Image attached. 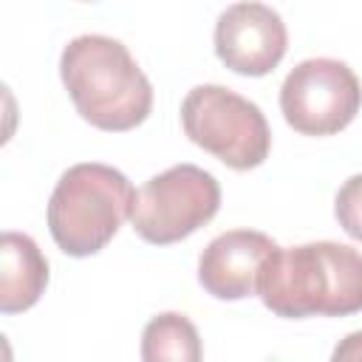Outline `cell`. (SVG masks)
Wrapping results in <instances>:
<instances>
[{"instance_id": "obj_1", "label": "cell", "mask_w": 362, "mask_h": 362, "mask_svg": "<svg viewBox=\"0 0 362 362\" xmlns=\"http://www.w3.org/2000/svg\"><path fill=\"white\" fill-rule=\"evenodd\" d=\"M263 305L286 320L362 311V252L337 240L277 246L257 280Z\"/></svg>"}, {"instance_id": "obj_2", "label": "cell", "mask_w": 362, "mask_h": 362, "mask_svg": "<svg viewBox=\"0 0 362 362\" xmlns=\"http://www.w3.org/2000/svg\"><path fill=\"white\" fill-rule=\"evenodd\" d=\"M59 76L76 113L99 130H133L150 116L153 85L127 45L113 37H74L62 48Z\"/></svg>"}, {"instance_id": "obj_3", "label": "cell", "mask_w": 362, "mask_h": 362, "mask_svg": "<svg viewBox=\"0 0 362 362\" xmlns=\"http://www.w3.org/2000/svg\"><path fill=\"white\" fill-rule=\"evenodd\" d=\"M133 198L127 175L110 164L82 161L68 167L48 201L54 243L71 257L96 255L130 218Z\"/></svg>"}, {"instance_id": "obj_4", "label": "cell", "mask_w": 362, "mask_h": 362, "mask_svg": "<svg viewBox=\"0 0 362 362\" xmlns=\"http://www.w3.org/2000/svg\"><path fill=\"white\" fill-rule=\"evenodd\" d=\"M181 124L192 144L232 170H255L272 150L263 110L223 85H195L181 102Z\"/></svg>"}, {"instance_id": "obj_5", "label": "cell", "mask_w": 362, "mask_h": 362, "mask_svg": "<svg viewBox=\"0 0 362 362\" xmlns=\"http://www.w3.org/2000/svg\"><path fill=\"white\" fill-rule=\"evenodd\" d=\"M221 184L195 164H175L136 189L130 223L136 235L156 246H170L218 215Z\"/></svg>"}, {"instance_id": "obj_6", "label": "cell", "mask_w": 362, "mask_h": 362, "mask_svg": "<svg viewBox=\"0 0 362 362\" xmlns=\"http://www.w3.org/2000/svg\"><path fill=\"white\" fill-rule=\"evenodd\" d=\"M359 107L362 85L342 59H303L280 88L283 119L303 136H334L356 119Z\"/></svg>"}, {"instance_id": "obj_7", "label": "cell", "mask_w": 362, "mask_h": 362, "mask_svg": "<svg viewBox=\"0 0 362 362\" xmlns=\"http://www.w3.org/2000/svg\"><path fill=\"white\" fill-rule=\"evenodd\" d=\"M288 48L283 17L266 3H232L215 23L218 59L243 76H266Z\"/></svg>"}, {"instance_id": "obj_8", "label": "cell", "mask_w": 362, "mask_h": 362, "mask_svg": "<svg viewBox=\"0 0 362 362\" xmlns=\"http://www.w3.org/2000/svg\"><path fill=\"white\" fill-rule=\"evenodd\" d=\"M277 243L257 229H229L206 243L198 257V283L215 300L257 294L260 272Z\"/></svg>"}, {"instance_id": "obj_9", "label": "cell", "mask_w": 362, "mask_h": 362, "mask_svg": "<svg viewBox=\"0 0 362 362\" xmlns=\"http://www.w3.org/2000/svg\"><path fill=\"white\" fill-rule=\"evenodd\" d=\"M48 286V260L25 232L0 238V311L17 314L31 308Z\"/></svg>"}, {"instance_id": "obj_10", "label": "cell", "mask_w": 362, "mask_h": 362, "mask_svg": "<svg viewBox=\"0 0 362 362\" xmlns=\"http://www.w3.org/2000/svg\"><path fill=\"white\" fill-rule=\"evenodd\" d=\"M141 362H204V342L189 317L156 314L141 331Z\"/></svg>"}, {"instance_id": "obj_11", "label": "cell", "mask_w": 362, "mask_h": 362, "mask_svg": "<svg viewBox=\"0 0 362 362\" xmlns=\"http://www.w3.org/2000/svg\"><path fill=\"white\" fill-rule=\"evenodd\" d=\"M334 215L339 221V226L362 243V173L351 175L334 198Z\"/></svg>"}, {"instance_id": "obj_12", "label": "cell", "mask_w": 362, "mask_h": 362, "mask_svg": "<svg viewBox=\"0 0 362 362\" xmlns=\"http://www.w3.org/2000/svg\"><path fill=\"white\" fill-rule=\"evenodd\" d=\"M331 362H362V331L345 334L331 354Z\"/></svg>"}]
</instances>
